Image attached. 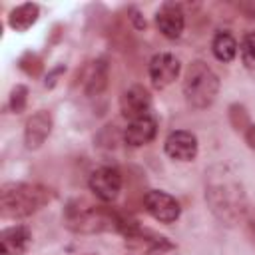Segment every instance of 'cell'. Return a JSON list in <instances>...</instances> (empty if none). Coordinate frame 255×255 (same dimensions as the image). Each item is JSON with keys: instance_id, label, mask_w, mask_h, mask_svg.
<instances>
[{"instance_id": "cell-1", "label": "cell", "mask_w": 255, "mask_h": 255, "mask_svg": "<svg viewBox=\"0 0 255 255\" xmlns=\"http://www.w3.org/2000/svg\"><path fill=\"white\" fill-rule=\"evenodd\" d=\"M205 201L211 213L225 225H235L249 209L241 179L221 163L205 171Z\"/></svg>"}, {"instance_id": "cell-2", "label": "cell", "mask_w": 255, "mask_h": 255, "mask_svg": "<svg viewBox=\"0 0 255 255\" xmlns=\"http://www.w3.org/2000/svg\"><path fill=\"white\" fill-rule=\"evenodd\" d=\"M54 199V191L40 183L8 181L0 187V215L4 219H22L40 211Z\"/></svg>"}, {"instance_id": "cell-3", "label": "cell", "mask_w": 255, "mask_h": 255, "mask_svg": "<svg viewBox=\"0 0 255 255\" xmlns=\"http://www.w3.org/2000/svg\"><path fill=\"white\" fill-rule=\"evenodd\" d=\"M219 94L217 74L201 60H193L183 76V98L191 110H207Z\"/></svg>"}, {"instance_id": "cell-4", "label": "cell", "mask_w": 255, "mask_h": 255, "mask_svg": "<svg viewBox=\"0 0 255 255\" xmlns=\"http://www.w3.org/2000/svg\"><path fill=\"white\" fill-rule=\"evenodd\" d=\"M143 205H145V211L159 223H173L181 215L179 201L171 193L161 189H149L143 195Z\"/></svg>"}, {"instance_id": "cell-5", "label": "cell", "mask_w": 255, "mask_h": 255, "mask_svg": "<svg viewBox=\"0 0 255 255\" xmlns=\"http://www.w3.org/2000/svg\"><path fill=\"white\" fill-rule=\"evenodd\" d=\"M90 191L104 203H112L118 199L122 191V173L112 165H102L90 175Z\"/></svg>"}, {"instance_id": "cell-6", "label": "cell", "mask_w": 255, "mask_h": 255, "mask_svg": "<svg viewBox=\"0 0 255 255\" xmlns=\"http://www.w3.org/2000/svg\"><path fill=\"white\" fill-rule=\"evenodd\" d=\"M181 72L179 60L169 52H159L149 60V80L155 90H163L177 80Z\"/></svg>"}, {"instance_id": "cell-7", "label": "cell", "mask_w": 255, "mask_h": 255, "mask_svg": "<svg viewBox=\"0 0 255 255\" xmlns=\"http://www.w3.org/2000/svg\"><path fill=\"white\" fill-rule=\"evenodd\" d=\"M163 149L175 161H193L197 157L199 143H197L195 133L185 131V129H175L165 137Z\"/></svg>"}, {"instance_id": "cell-8", "label": "cell", "mask_w": 255, "mask_h": 255, "mask_svg": "<svg viewBox=\"0 0 255 255\" xmlns=\"http://www.w3.org/2000/svg\"><path fill=\"white\" fill-rule=\"evenodd\" d=\"M149 108H151V96L149 92L135 84V86H129L128 90H124V94L120 96V112L124 118H128L129 122L131 120H137V118H143L149 114Z\"/></svg>"}, {"instance_id": "cell-9", "label": "cell", "mask_w": 255, "mask_h": 255, "mask_svg": "<svg viewBox=\"0 0 255 255\" xmlns=\"http://www.w3.org/2000/svg\"><path fill=\"white\" fill-rule=\"evenodd\" d=\"M52 114L48 110H38L34 112L24 126V145L28 149H38L42 147V143L48 139V135L52 133Z\"/></svg>"}, {"instance_id": "cell-10", "label": "cell", "mask_w": 255, "mask_h": 255, "mask_svg": "<svg viewBox=\"0 0 255 255\" xmlns=\"http://www.w3.org/2000/svg\"><path fill=\"white\" fill-rule=\"evenodd\" d=\"M155 26L165 38H169V40L179 38L185 28V14H183L181 6L173 4V2L161 4L155 12Z\"/></svg>"}, {"instance_id": "cell-11", "label": "cell", "mask_w": 255, "mask_h": 255, "mask_svg": "<svg viewBox=\"0 0 255 255\" xmlns=\"http://www.w3.org/2000/svg\"><path fill=\"white\" fill-rule=\"evenodd\" d=\"M157 133V122L153 116H143L137 120H131L128 128L124 129V143L129 147H141L147 145Z\"/></svg>"}, {"instance_id": "cell-12", "label": "cell", "mask_w": 255, "mask_h": 255, "mask_svg": "<svg viewBox=\"0 0 255 255\" xmlns=\"http://www.w3.org/2000/svg\"><path fill=\"white\" fill-rule=\"evenodd\" d=\"M32 243V231L26 225H10L0 233L2 255H24Z\"/></svg>"}, {"instance_id": "cell-13", "label": "cell", "mask_w": 255, "mask_h": 255, "mask_svg": "<svg viewBox=\"0 0 255 255\" xmlns=\"http://www.w3.org/2000/svg\"><path fill=\"white\" fill-rule=\"evenodd\" d=\"M38 16H40L38 4L24 2V4H20V6H16V8L10 10V14H8V26L12 30H16V32H26L28 28H32L36 24Z\"/></svg>"}, {"instance_id": "cell-14", "label": "cell", "mask_w": 255, "mask_h": 255, "mask_svg": "<svg viewBox=\"0 0 255 255\" xmlns=\"http://www.w3.org/2000/svg\"><path fill=\"white\" fill-rule=\"evenodd\" d=\"M106 88H108V64H106V60H96L88 68V74L84 80V90H86L88 98H96Z\"/></svg>"}, {"instance_id": "cell-15", "label": "cell", "mask_w": 255, "mask_h": 255, "mask_svg": "<svg viewBox=\"0 0 255 255\" xmlns=\"http://www.w3.org/2000/svg\"><path fill=\"white\" fill-rule=\"evenodd\" d=\"M237 40L229 32H217L211 40V52L219 62H231L237 56Z\"/></svg>"}, {"instance_id": "cell-16", "label": "cell", "mask_w": 255, "mask_h": 255, "mask_svg": "<svg viewBox=\"0 0 255 255\" xmlns=\"http://www.w3.org/2000/svg\"><path fill=\"white\" fill-rule=\"evenodd\" d=\"M239 52H241V62L247 70H255V30L247 32L241 38L239 44Z\"/></svg>"}, {"instance_id": "cell-17", "label": "cell", "mask_w": 255, "mask_h": 255, "mask_svg": "<svg viewBox=\"0 0 255 255\" xmlns=\"http://www.w3.org/2000/svg\"><path fill=\"white\" fill-rule=\"evenodd\" d=\"M229 122H231L233 129L241 131V133L253 124L249 114H247V110H245V106H241V104H231L229 106Z\"/></svg>"}, {"instance_id": "cell-18", "label": "cell", "mask_w": 255, "mask_h": 255, "mask_svg": "<svg viewBox=\"0 0 255 255\" xmlns=\"http://www.w3.org/2000/svg\"><path fill=\"white\" fill-rule=\"evenodd\" d=\"M26 102H28V88L22 86V84L14 86L12 92H10V98H8L10 110H12L14 114H20V112L26 108Z\"/></svg>"}, {"instance_id": "cell-19", "label": "cell", "mask_w": 255, "mask_h": 255, "mask_svg": "<svg viewBox=\"0 0 255 255\" xmlns=\"http://www.w3.org/2000/svg\"><path fill=\"white\" fill-rule=\"evenodd\" d=\"M243 221H245V225H247L249 235H251V237H253V241H255V207H251V205H249V209H247V213H245Z\"/></svg>"}, {"instance_id": "cell-20", "label": "cell", "mask_w": 255, "mask_h": 255, "mask_svg": "<svg viewBox=\"0 0 255 255\" xmlns=\"http://www.w3.org/2000/svg\"><path fill=\"white\" fill-rule=\"evenodd\" d=\"M239 12H243L247 18H255V2H237L235 4Z\"/></svg>"}, {"instance_id": "cell-21", "label": "cell", "mask_w": 255, "mask_h": 255, "mask_svg": "<svg viewBox=\"0 0 255 255\" xmlns=\"http://www.w3.org/2000/svg\"><path fill=\"white\" fill-rule=\"evenodd\" d=\"M243 139H245V143H247L251 149H255V124H251V126L243 131Z\"/></svg>"}]
</instances>
